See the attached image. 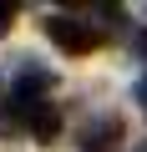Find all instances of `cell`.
I'll return each mask as SVG.
<instances>
[{
  "instance_id": "1",
  "label": "cell",
  "mask_w": 147,
  "mask_h": 152,
  "mask_svg": "<svg viewBox=\"0 0 147 152\" xmlns=\"http://www.w3.org/2000/svg\"><path fill=\"white\" fill-rule=\"evenodd\" d=\"M41 36H46L51 46H61L66 56H91V51L102 46V26L81 20V15H46V20H41Z\"/></svg>"
},
{
  "instance_id": "7",
  "label": "cell",
  "mask_w": 147,
  "mask_h": 152,
  "mask_svg": "<svg viewBox=\"0 0 147 152\" xmlns=\"http://www.w3.org/2000/svg\"><path fill=\"white\" fill-rule=\"evenodd\" d=\"M0 102H5V96H0Z\"/></svg>"
},
{
  "instance_id": "2",
  "label": "cell",
  "mask_w": 147,
  "mask_h": 152,
  "mask_svg": "<svg viewBox=\"0 0 147 152\" xmlns=\"http://www.w3.org/2000/svg\"><path fill=\"white\" fill-rule=\"evenodd\" d=\"M122 142H127V127H122V117H112V112L81 127V152H122Z\"/></svg>"
},
{
  "instance_id": "3",
  "label": "cell",
  "mask_w": 147,
  "mask_h": 152,
  "mask_svg": "<svg viewBox=\"0 0 147 152\" xmlns=\"http://www.w3.org/2000/svg\"><path fill=\"white\" fill-rule=\"evenodd\" d=\"M26 132H31L36 142H56V137H61V107H56L51 96H41V102L31 107V117H26Z\"/></svg>"
},
{
  "instance_id": "6",
  "label": "cell",
  "mask_w": 147,
  "mask_h": 152,
  "mask_svg": "<svg viewBox=\"0 0 147 152\" xmlns=\"http://www.w3.org/2000/svg\"><path fill=\"white\" fill-rule=\"evenodd\" d=\"M132 152H147V142H132Z\"/></svg>"
},
{
  "instance_id": "5",
  "label": "cell",
  "mask_w": 147,
  "mask_h": 152,
  "mask_svg": "<svg viewBox=\"0 0 147 152\" xmlns=\"http://www.w3.org/2000/svg\"><path fill=\"white\" fill-rule=\"evenodd\" d=\"M132 96H137V107H142V117H147V71H142V81H137V91H132Z\"/></svg>"
},
{
  "instance_id": "4",
  "label": "cell",
  "mask_w": 147,
  "mask_h": 152,
  "mask_svg": "<svg viewBox=\"0 0 147 152\" xmlns=\"http://www.w3.org/2000/svg\"><path fill=\"white\" fill-rule=\"evenodd\" d=\"M10 26H15V5L0 0V36H10Z\"/></svg>"
}]
</instances>
